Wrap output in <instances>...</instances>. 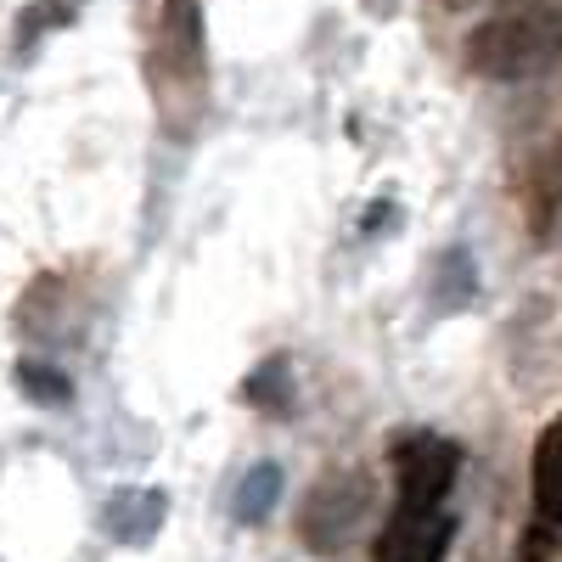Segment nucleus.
Wrapping results in <instances>:
<instances>
[{"mask_svg":"<svg viewBox=\"0 0 562 562\" xmlns=\"http://www.w3.org/2000/svg\"><path fill=\"white\" fill-rule=\"evenodd\" d=\"M529 203H535V231H546L551 214L562 209V147H551V153L535 164V175H529Z\"/></svg>","mask_w":562,"mask_h":562,"instance_id":"1a4fd4ad","label":"nucleus"},{"mask_svg":"<svg viewBox=\"0 0 562 562\" xmlns=\"http://www.w3.org/2000/svg\"><path fill=\"white\" fill-rule=\"evenodd\" d=\"M461 473V450L450 439L416 434L394 450V484H400V506L405 512H439V501L450 495Z\"/></svg>","mask_w":562,"mask_h":562,"instance_id":"7ed1b4c3","label":"nucleus"},{"mask_svg":"<svg viewBox=\"0 0 562 562\" xmlns=\"http://www.w3.org/2000/svg\"><path fill=\"white\" fill-rule=\"evenodd\" d=\"M562 63V7L551 0H506L467 34V68L479 79L512 85V79H540Z\"/></svg>","mask_w":562,"mask_h":562,"instance_id":"f257e3e1","label":"nucleus"},{"mask_svg":"<svg viewBox=\"0 0 562 562\" xmlns=\"http://www.w3.org/2000/svg\"><path fill=\"white\" fill-rule=\"evenodd\" d=\"M535 518L562 524V416L535 445Z\"/></svg>","mask_w":562,"mask_h":562,"instance_id":"0eeeda50","label":"nucleus"},{"mask_svg":"<svg viewBox=\"0 0 562 562\" xmlns=\"http://www.w3.org/2000/svg\"><path fill=\"white\" fill-rule=\"evenodd\" d=\"M18 389H23L34 405H68V400H74L68 371L45 366V360H23V366H18Z\"/></svg>","mask_w":562,"mask_h":562,"instance_id":"9d476101","label":"nucleus"},{"mask_svg":"<svg viewBox=\"0 0 562 562\" xmlns=\"http://www.w3.org/2000/svg\"><path fill=\"white\" fill-rule=\"evenodd\" d=\"M243 405H254V411H288L293 405V366L288 360H265V366H254L248 378H243Z\"/></svg>","mask_w":562,"mask_h":562,"instance_id":"6e6552de","label":"nucleus"},{"mask_svg":"<svg viewBox=\"0 0 562 562\" xmlns=\"http://www.w3.org/2000/svg\"><path fill=\"white\" fill-rule=\"evenodd\" d=\"M276 501H281V467L276 461H259V467H248V473L237 479V490H231V518L259 529L270 512H276Z\"/></svg>","mask_w":562,"mask_h":562,"instance_id":"423d86ee","label":"nucleus"},{"mask_svg":"<svg viewBox=\"0 0 562 562\" xmlns=\"http://www.w3.org/2000/svg\"><path fill=\"white\" fill-rule=\"evenodd\" d=\"M439 12H473V7H484V0H434Z\"/></svg>","mask_w":562,"mask_h":562,"instance_id":"2eb2a0df","label":"nucleus"},{"mask_svg":"<svg viewBox=\"0 0 562 562\" xmlns=\"http://www.w3.org/2000/svg\"><path fill=\"white\" fill-rule=\"evenodd\" d=\"M164 512H169L164 490H113L102 501V535L113 546H147L164 529Z\"/></svg>","mask_w":562,"mask_h":562,"instance_id":"20e7f679","label":"nucleus"},{"mask_svg":"<svg viewBox=\"0 0 562 562\" xmlns=\"http://www.w3.org/2000/svg\"><path fill=\"white\" fill-rule=\"evenodd\" d=\"M158 40H164V57H169V68H175L180 79H203V63H209L203 0H164Z\"/></svg>","mask_w":562,"mask_h":562,"instance_id":"39448f33","label":"nucleus"},{"mask_svg":"<svg viewBox=\"0 0 562 562\" xmlns=\"http://www.w3.org/2000/svg\"><path fill=\"white\" fill-rule=\"evenodd\" d=\"M371 506H378V484H371L360 467H344V473H326L304 506H299V540L315 557H338L360 540V529L371 524Z\"/></svg>","mask_w":562,"mask_h":562,"instance_id":"f03ea898","label":"nucleus"},{"mask_svg":"<svg viewBox=\"0 0 562 562\" xmlns=\"http://www.w3.org/2000/svg\"><path fill=\"white\" fill-rule=\"evenodd\" d=\"M473 293H479V270H473V259H467V248H450V254L439 259V299H445V310L467 304Z\"/></svg>","mask_w":562,"mask_h":562,"instance_id":"9b49d317","label":"nucleus"},{"mask_svg":"<svg viewBox=\"0 0 562 562\" xmlns=\"http://www.w3.org/2000/svg\"><path fill=\"white\" fill-rule=\"evenodd\" d=\"M557 546H562V524H551V518H535V524L524 529L518 562H551V557H557Z\"/></svg>","mask_w":562,"mask_h":562,"instance_id":"4468645a","label":"nucleus"},{"mask_svg":"<svg viewBox=\"0 0 562 562\" xmlns=\"http://www.w3.org/2000/svg\"><path fill=\"white\" fill-rule=\"evenodd\" d=\"M450 540H456V518H450V512H434L428 529L416 535V546H411L405 562H439V557L450 551Z\"/></svg>","mask_w":562,"mask_h":562,"instance_id":"ddd939ff","label":"nucleus"},{"mask_svg":"<svg viewBox=\"0 0 562 562\" xmlns=\"http://www.w3.org/2000/svg\"><path fill=\"white\" fill-rule=\"evenodd\" d=\"M74 18V0H34V7L18 18V45H29V40H40V34H52V29H63Z\"/></svg>","mask_w":562,"mask_h":562,"instance_id":"f8f14e48","label":"nucleus"}]
</instances>
